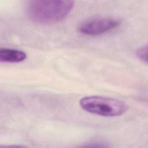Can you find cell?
Here are the masks:
<instances>
[{
    "label": "cell",
    "mask_w": 148,
    "mask_h": 148,
    "mask_svg": "<svg viewBox=\"0 0 148 148\" xmlns=\"http://www.w3.org/2000/svg\"><path fill=\"white\" fill-rule=\"evenodd\" d=\"M26 57V54L21 50L11 49L0 50V61L2 62L17 63L24 61Z\"/></svg>",
    "instance_id": "4"
},
{
    "label": "cell",
    "mask_w": 148,
    "mask_h": 148,
    "mask_svg": "<svg viewBox=\"0 0 148 148\" xmlns=\"http://www.w3.org/2000/svg\"><path fill=\"white\" fill-rule=\"evenodd\" d=\"M74 6L73 1L36 0L28 2L27 13L33 21L49 24L60 21L71 12Z\"/></svg>",
    "instance_id": "1"
},
{
    "label": "cell",
    "mask_w": 148,
    "mask_h": 148,
    "mask_svg": "<svg viewBox=\"0 0 148 148\" xmlns=\"http://www.w3.org/2000/svg\"><path fill=\"white\" fill-rule=\"evenodd\" d=\"M120 24L119 20L109 17H99L87 20L77 27L78 31L84 35L95 36L104 34L117 27Z\"/></svg>",
    "instance_id": "3"
},
{
    "label": "cell",
    "mask_w": 148,
    "mask_h": 148,
    "mask_svg": "<svg viewBox=\"0 0 148 148\" xmlns=\"http://www.w3.org/2000/svg\"><path fill=\"white\" fill-rule=\"evenodd\" d=\"M79 103L84 110L106 117L121 115L128 109L127 105L121 101L99 96L85 97L80 100Z\"/></svg>",
    "instance_id": "2"
},
{
    "label": "cell",
    "mask_w": 148,
    "mask_h": 148,
    "mask_svg": "<svg viewBox=\"0 0 148 148\" xmlns=\"http://www.w3.org/2000/svg\"><path fill=\"white\" fill-rule=\"evenodd\" d=\"M136 55L140 60L147 63V45L139 48L136 51Z\"/></svg>",
    "instance_id": "5"
}]
</instances>
